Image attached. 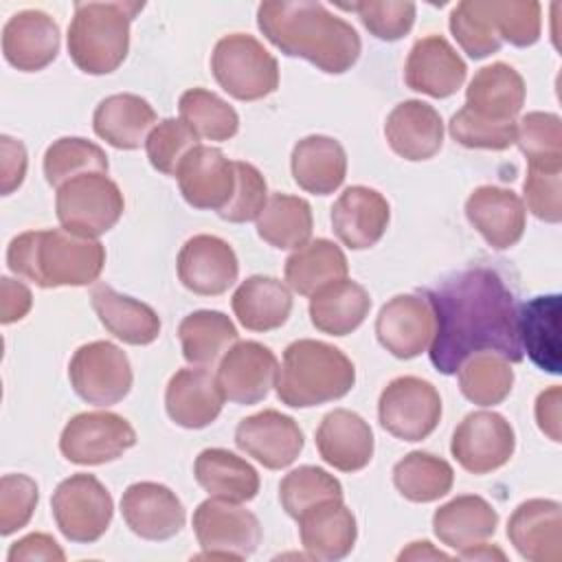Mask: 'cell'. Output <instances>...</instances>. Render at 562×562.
<instances>
[{"label":"cell","instance_id":"cell-1","mask_svg":"<svg viewBox=\"0 0 562 562\" xmlns=\"http://www.w3.org/2000/svg\"><path fill=\"white\" fill-rule=\"evenodd\" d=\"M435 334L430 362L452 375L474 353L494 351L509 362L522 360L518 307L503 279L490 268H468L426 292Z\"/></svg>","mask_w":562,"mask_h":562},{"label":"cell","instance_id":"cell-2","mask_svg":"<svg viewBox=\"0 0 562 562\" xmlns=\"http://www.w3.org/2000/svg\"><path fill=\"white\" fill-rule=\"evenodd\" d=\"M257 24L288 57H301L329 75L347 72L360 57V35L321 2H261Z\"/></svg>","mask_w":562,"mask_h":562},{"label":"cell","instance_id":"cell-3","mask_svg":"<svg viewBox=\"0 0 562 562\" xmlns=\"http://www.w3.org/2000/svg\"><path fill=\"white\" fill-rule=\"evenodd\" d=\"M7 263L13 274L40 288H81L101 277L105 248L97 239H86L64 228L26 231L11 239Z\"/></svg>","mask_w":562,"mask_h":562},{"label":"cell","instance_id":"cell-4","mask_svg":"<svg viewBox=\"0 0 562 562\" xmlns=\"http://www.w3.org/2000/svg\"><path fill=\"white\" fill-rule=\"evenodd\" d=\"M356 382L353 362L334 345L312 338L294 340L283 351L277 397L292 408L321 406L345 397Z\"/></svg>","mask_w":562,"mask_h":562},{"label":"cell","instance_id":"cell-5","mask_svg":"<svg viewBox=\"0 0 562 562\" xmlns=\"http://www.w3.org/2000/svg\"><path fill=\"white\" fill-rule=\"evenodd\" d=\"M143 2H75L68 55L86 75L114 72L130 48V24Z\"/></svg>","mask_w":562,"mask_h":562},{"label":"cell","instance_id":"cell-6","mask_svg":"<svg viewBox=\"0 0 562 562\" xmlns=\"http://www.w3.org/2000/svg\"><path fill=\"white\" fill-rule=\"evenodd\" d=\"M211 70L224 92L237 101H259L279 86V64L248 33L224 35L211 55Z\"/></svg>","mask_w":562,"mask_h":562},{"label":"cell","instance_id":"cell-7","mask_svg":"<svg viewBox=\"0 0 562 562\" xmlns=\"http://www.w3.org/2000/svg\"><path fill=\"white\" fill-rule=\"evenodd\" d=\"M123 193L105 173H83L57 189L55 211L64 231L97 239L121 220Z\"/></svg>","mask_w":562,"mask_h":562},{"label":"cell","instance_id":"cell-8","mask_svg":"<svg viewBox=\"0 0 562 562\" xmlns=\"http://www.w3.org/2000/svg\"><path fill=\"white\" fill-rule=\"evenodd\" d=\"M50 509L66 540L90 544L108 531L114 503L105 485L94 474L79 472L55 487Z\"/></svg>","mask_w":562,"mask_h":562},{"label":"cell","instance_id":"cell-9","mask_svg":"<svg viewBox=\"0 0 562 562\" xmlns=\"http://www.w3.org/2000/svg\"><path fill=\"white\" fill-rule=\"evenodd\" d=\"M378 417L380 426L395 439L422 441L441 419V397L428 380L400 375L382 389Z\"/></svg>","mask_w":562,"mask_h":562},{"label":"cell","instance_id":"cell-10","mask_svg":"<svg viewBox=\"0 0 562 562\" xmlns=\"http://www.w3.org/2000/svg\"><path fill=\"white\" fill-rule=\"evenodd\" d=\"M193 531L204 549L200 558L244 560L261 542V525L252 512L213 496L193 512Z\"/></svg>","mask_w":562,"mask_h":562},{"label":"cell","instance_id":"cell-11","mask_svg":"<svg viewBox=\"0 0 562 562\" xmlns=\"http://www.w3.org/2000/svg\"><path fill=\"white\" fill-rule=\"evenodd\" d=\"M72 391L88 404L110 406L132 389V364L121 347L108 340L81 345L68 364Z\"/></svg>","mask_w":562,"mask_h":562},{"label":"cell","instance_id":"cell-12","mask_svg":"<svg viewBox=\"0 0 562 562\" xmlns=\"http://www.w3.org/2000/svg\"><path fill=\"white\" fill-rule=\"evenodd\" d=\"M136 443L132 424L110 411L75 415L61 430L59 450L77 465H101L123 457Z\"/></svg>","mask_w":562,"mask_h":562},{"label":"cell","instance_id":"cell-13","mask_svg":"<svg viewBox=\"0 0 562 562\" xmlns=\"http://www.w3.org/2000/svg\"><path fill=\"white\" fill-rule=\"evenodd\" d=\"M516 448L509 422L494 411H476L461 419L452 432L450 452L470 474H487L503 468Z\"/></svg>","mask_w":562,"mask_h":562},{"label":"cell","instance_id":"cell-14","mask_svg":"<svg viewBox=\"0 0 562 562\" xmlns=\"http://www.w3.org/2000/svg\"><path fill=\"white\" fill-rule=\"evenodd\" d=\"M235 443L268 470H281L296 461L303 450L299 424L274 408L244 417L235 428Z\"/></svg>","mask_w":562,"mask_h":562},{"label":"cell","instance_id":"cell-15","mask_svg":"<svg viewBox=\"0 0 562 562\" xmlns=\"http://www.w3.org/2000/svg\"><path fill=\"white\" fill-rule=\"evenodd\" d=\"M277 356L257 340L235 342L220 362L217 384L226 400L235 404H257L277 384Z\"/></svg>","mask_w":562,"mask_h":562},{"label":"cell","instance_id":"cell-16","mask_svg":"<svg viewBox=\"0 0 562 562\" xmlns=\"http://www.w3.org/2000/svg\"><path fill=\"white\" fill-rule=\"evenodd\" d=\"M435 316L424 296L397 294L386 301L375 318L380 345L400 360H411L432 342Z\"/></svg>","mask_w":562,"mask_h":562},{"label":"cell","instance_id":"cell-17","mask_svg":"<svg viewBox=\"0 0 562 562\" xmlns=\"http://www.w3.org/2000/svg\"><path fill=\"white\" fill-rule=\"evenodd\" d=\"M178 187L187 204L202 211H222L235 193V162L217 147L195 145L178 171Z\"/></svg>","mask_w":562,"mask_h":562},{"label":"cell","instance_id":"cell-18","mask_svg":"<svg viewBox=\"0 0 562 562\" xmlns=\"http://www.w3.org/2000/svg\"><path fill=\"white\" fill-rule=\"evenodd\" d=\"M237 274L235 250L215 235H193L178 252V279L193 294H224L237 281Z\"/></svg>","mask_w":562,"mask_h":562},{"label":"cell","instance_id":"cell-19","mask_svg":"<svg viewBox=\"0 0 562 562\" xmlns=\"http://www.w3.org/2000/svg\"><path fill=\"white\" fill-rule=\"evenodd\" d=\"M468 66L441 35L417 40L404 64V81L411 90L432 99L452 97L465 81Z\"/></svg>","mask_w":562,"mask_h":562},{"label":"cell","instance_id":"cell-20","mask_svg":"<svg viewBox=\"0 0 562 562\" xmlns=\"http://www.w3.org/2000/svg\"><path fill=\"white\" fill-rule=\"evenodd\" d=\"M125 525L145 540H169L184 527V507L180 498L160 483H132L121 496Z\"/></svg>","mask_w":562,"mask_h":562},{"label":"cell","instance_id":"cell-21","mask_svg":"<svg viewBox=\"0 0 562 562\" xmlns=\"http://www.w3.org/2000/svg\"><path fill=\"white\" fill-rule=\"evenodd\" d=\"M465 217L492 248L505 250L520 241L527 209L512 189L483 184L465 200Z\"/></svg>","mask_w":562,"mask_h":562},{"label":"cell","instance_id":"cell-22","mask_svg":"<svg viewBox=\"0 0 562 562\" xmlns=\"http://www.w3.org/2000/svg\"><path fill=\"white\" fill-rule=\"evenodd\" d=\"M389 217L386 198L362 184L345 189L331 206V228L351 250L375 246L389 226Z\"/></svg>","mask_w":562,"mask_h":562},{"label":"cell","instance_id":"cell-23","mask_svg":"<svg viewBox=\"0 0 562 562\" xmlns=\"http://www.w3.org/2000/svg\"><path fill=\"white\" fill-rule=\"evenodd\" d=\"M507 538L525 560L558 562L562 558L560 503L549 498L520 503L509 516Z\"/></svg>","mask_w":562,"mask_h":562},{"label":"cell","instance_id":"cell-24","mask_svg":"<svg viewBox=\"0 0 562 562\" xmlns=\"http://www.w3.org/2000/svg\"><path fill=\"white\" fill-rule=\"evenodd\" d=\"M57 53L59 26L48 13L24 9L7 20L2 29V55L13 68L37 72L55 61Z\"/></svg>","mask_w":562,"mask_h":562},{"label":"cell","instance_id":"cell-25","mask_svg":"<svg viewBox=\"0 0 562 562\" xmlns=\"http://www.w3.org/2000/svg\"><path fill=\"white\" fill-rule=\"evenodd\" d=\"M217 378L204 367L180 369L171 375L165 391V408L173 424L198 430L217 419L224 404Z\"/></svg>","mask_w":562,"mask_h":562},{"label":"cell","instance_id":"cell-26","mask_svg":"<svg viewBox=\"0 0 562 562\" xmlns=\"http://www.w3.org/2000/svg\"><path fill=\"white\" fill-rule=\"evenodd\" d=\"M384 136L400 158L428 160L443 145V121L430 103L408 99L389 112Z\"/></svg>","mask_w":562,"mask_h":562},{"label":"cell","instance_id":"cell-27","mask_svg":"<svg viewBox=\"0 0 562 562\" xmlns=\"http://www.w3.org/2000/svg\"><path fill=\"white\" fill-rule=\"evenodd\" d=\"M525 79L503 61L483 66L465 88V105L479 119L492 123H516L525 105Z\"/></svg>","mask_w":562,"mask_h":562},{"label":"cell","instance_id":"cell-28","mask_svg":"<svg viewBox=\"0 0 562 562\" xmlns=\"http://www.w3.org/2000/svg\"><path fill=\"white\" fill-rule=\"evenodd\" d=\"M316 448L327 465L358 472L373 459V430L358 413L334 408L316 430Z\"/></svg>","mask_w":562,"mask_h":562},{"label":"cell","instance_id":"cell-29","mask_svg":"<svg viewBox=\"0 0 562 562\" xmlns=\"http://www.w3.org/2000/svg\"><path fill=\"white\" fill-rule=\"evenodd\" d=\"M296 522L301 544L314 560H342L356 544V518L342 498H329L314 505Z\"/></svg>","mask_w":562,"mask_h":562},{"label":"cell","instance_id":"cell-30","mask_svg":"<svg viewBox=\"0 0 562 562\" xmlns=\"http://www.w3.org/2000/svg\"><path fill=\"white\" fill-rule=\"evenodd\" d=\"M92 127L99 138L116 149H138L156 127V112L138 94H110L97 105Z\"/></svg>","mask_w":562,"mask_h":562},{"label":"cell","instance_id":"cell-31","mask_svg":"<svg viewBox=\"0 0 562 562\" xmlns=\"http://www.w3.org/2000/svg\"><path fill=\"white\" fill-rule=\"evenodd\" d=\"M292 178L314 195L334 193L347 176V154L331 136L312 134L301 138L292 149Z\"/></svg>","mask_w":562,"mask_h":562},{"label":"cell","instance_id":"cell-32","mask_svg":"<svg viewBox=\"0 0 562 562\" xmlns=\"http://www.w3.org/2000/svg\"><path fill=\"white\" fill-rule=\"evenodd\" d=\"M90 303L101 325L127 345H149L160 334V318L147 303L121 294L105 283L92 288Z\"/></svg>","mask_w":562,"mask_h":562},{"label":"cell","instance_id":"cell-33","mask_svg":"<svg viewBox=\"0 0 562 562\" xmlns=\"http://www.w3.org/2000/svg\"><path fill=\"white\" fill-rule=\"evenodd\" d=\"M498 512L476 494H463L441 505L432 516V531L446 547L463 551L494 536Z\"/></svg>","mask_w":562,"mask_h":562},{"label":"cell","instance_id":"cell-34","mask_svg":"<svg viewBox=\"0 0 562 562\" xmlns=\"http://www.w3.org/2000/svg\"><path fill=\"white\" fill-rule=\"evenodd\" d=\"M369 310V292L347 277L323 285L310 299L312 325L329 336H347L356 331L364 323Z\"/></svg>","mask_w":562,"mask_h":562},{"label":"cell","instance_id":"cell-35","mask_svg":"<svg viewBox=\"0 0 562 562\" xmlns=\"http://www.w3.org/2000/svg\"><path fill=\"white\" fill-rule=\"evenodd\" d=\"M193 476L213 498L246 503L259 492L257 470L241 457L224 448H206L195 457Z\"/></svg>","mask_w":562,"mask_h":562},{"label":"cell","instance_id":"cell-36","mask_svg":"<svg viewBox=\"0 0 562 562\" xmlns=\"http://www.w3.org/2000/svg\"><path fill=\"white\" fill-rule=\"evenodd\" d=\"M560 294H542L527 301L518 312V338L529 360L547 371L560 373Z\"/></svg>","mask_w":562,"mask_h":562},{"label":"cell","instance_id":"cell-37","mask_svg":"<svg viewBox=\"0 0 562 562\" xmlns=\"http://www.w3.org/2000/svg\"><path fill=\"white\" fill-rule=\"evenodd\" d=\"M231 305L246 329L272 331L288 321L292 312V294L283 281L255 274L239 283Z\"/></svg>","mask_w":562,"mask_h":562},{"label":"cell","instance_id":"cell-38","mask_svg":"<svg viewBox=\"0 0 562 562\" xmlns=\"http://www.w3.org/2000/svg\"><path fill=\"white\" fill-rule=\"evenodd\" d=\"M285 285L301 296H312L323 285L345 279L347 257L329 239H312L285 259Z\"/></svg>","mask_w":562,"mask_h":562},{"label":"cell","instance_id":"cell-39","mask_svg":"<svg viewBox=\"0 0 562 562\" xmlns=\"http://www.w3.org/2000/svg\"><path fill=\"white\" fill-rule=\"evenodd\" d=\"M178 336L189 364L211 367L237 342V327L217 310H198L180 321Z\"/></svg>","mask_w":562,"mask_h":562},{"label":"cell","instance_id":"cell-40","mask_svg":"<svg viewBox=\"0 0 562 562\" xmlns=\"http://www.w3.org/2000/svg\"><path fill=\"white\" fill-rule=\"evenodd\" d=\"M312 226L310 202L288 193H272L257 217V235L279 250H296L307 244Z\"/></svg>","mask_w":562,"mask_h":562},{"label":"cell","instance_id":"cell-41","mask_svg":"<svg viewBox=\"0 0 562 562\" xmlns=\"http://www.w3.org/2000/svg\"><path fill=\"white\" fill-rule=\"evenodd\" d=\"M454 472L446 459L430 452H408L393 468V483L397 492L413 503H432L446 496L452 487Z\"/></svg>","mask_w":562,"mask_h":562},{"label":"cell","instance_id":"cell-42","mask_svg":"<svg viewBox=\"0 0 562 562\" xmlns=\"http://www.w3.org/2000/svg\"><path fill=\"white\" fill-rule=\"evenodd\" d=\"M512 386L514 371L501 353L481 351L459 367V389L472 404L496 406L512 393Z\"/></svg>","mask_w":562,"mask_h":562},{"label":"cell","instance_id":"cell-43","mask_svg":"<svg viewBox=\"0 0 562 562\" xmlns=\"http://www.w3.org/2000/svg\"><path fill=\"white\" fill-rule=\"evenodd\" d=\"M180 121L198 136L206 140H228L237 134L239 116L233 105L204 88H191L182 92L178 101Z\"/></svg>","mask_w":562,"mask_h":562},{"label":"cell","instance_id":"cell-44","mask_svg":"<svg viewBox=\"0 0 562 562\" xmlns=\"http://www.w3.org/2000/svg\"><path fill=\"white\" fill-rule=\"evenodd\" d=\"M83 173H108V156L92 140L79 136H64L44 151L46 182L59 189L64 182Z\"/></svg>","mask_w":562,"mask_h":562},{"label":"cell","instance_id":"cell-45","mask_svg":"<svg viewBox=\"0 0 562 562\" xmlns=\"http://www.w3.org/2000/svg\"><path fill=\"white\" fill-rule=\"evenodd\" d=\"M450 31L472 59H483L503 46L490 0H463L450 11Z\"/></svg>","mask_w":562,"mask_h":562},{"label":"cell","instance_id":"cell-46","mask_svg":"<svg viewBox=\"0 0 562 562\" xmlns=\"http://www.w3.org/2000/svg\"><path fill=\"white\" fill-rule=\"evenodd\" d=\"M329 498H342V485L334 474L316 465H301L288 472L279 483L281 507L294 520Z\"/></svg>","mask_w":562,"mask_h":562},{"label":"cell","instance_id":"cell-47","mask_svg":"<svg viewBox=\"0 0 562 562\" xmlns=\"http://www.w3.org/2000/svg\"><path fill=\"white\" fill-rule=\"evenodd\" d=\"M516 143L527 162H562V121L551 112H529L516 123Z\"/></svg>","mask_w":562,"mask_h":562},{"label":"cell","instance_id":"cell-48","mask_svg":"<svg viewBox=\"0 0 562 562\" xmlns=\"http://www.w3.org/2000/svg\"><path fill=\"white\" fill-rule=\"evenodd\" d=\"M525 202L542 222L558 224L562 220V162H527Z\"/></svg>","mask_w":562,"mask_h":562},{"label":"cell","instance_id":"cell-49","mask_svg":"<svg viewBox=\"0 0 562 562\" xmlns=\"http://www.w3.org/2000/svg\"><path fill=\"white\" fill-rule=\"evenodd\" d=\"M198 136L180 119H165L156 123L145 140V151L151 167L165 176H176L184 156L195 147Z\"/></svg>","mask_w":562,"mask_h":562},{"label":"cell","instance_id":"cell-50","mask_svg":"<svg viewBox=\"0 0 562 562\" xmlns=\"http://www.w3.org/2000/svg\"><path fill=\"white\" fill-rule=\"evenodd\" d=\"M340 7L347 11H356L364 29L382 42H395L404 37L415 22V2H408V0L353 2V4H340Z\"/></svg>","mask_w":562,"mask_h":562},{"label":"cell","instance_id":"cell-51","mask_svg":"<svg viewBox=\"0 0 562 562\" xmlns=\"http://www.w3.org/2000/svg\"><path fill=\"white\" fill-rule=\"evenodd\" d=\"M492 15L503 42L527 48L540 37V2L536 0H490Z\"/></svg>","mask_w":562,"mask_h":562},{"label":"cell","instance_id":"cell-52","mask_svg":"<svg viewBox=\"0 0 562 562\" xmlns=\"http://www.w3.org/2000/svg\"><path fill=\"white\" fill-rule=\"evenodd\" d=\"M450 136L468 149H507L516 143V123H492L479 119L468 108L452 114L448 123Z\"/></svg>","mask_w":562,"mask_h":562},{"label":"cell","instance_id":"cell-53","mask_svg":"<svg viewBox=\"0 0 562 562\" xmlns=\"http://www.w3.org/2000/svg\"><path fill=\"white\" fill-rule=\"evenodd\" d=\"M235 193L217 215L233 224L252 222L268 202L266 180L257 167L241 160H235Z\"/></svg>","mask_w":562,"mask_h":562},{"label":"cell","instance_id":"cell-54","mask_svg":"<svg viewBox=\"0 0 562 562\" xmlns=\"http://www.w3.org/2000/svg\"><path fill=\"white\" fill-rule=\"evenodd\" d=\"M40 492L31 476L26 474H4L0 481V533L11 536L26 527Z\"/></svg>","mask_w":562,"mask_h":562},{"label":"cell","instance_id":"cell-55","mask_svg":"<svg viewBox=\"0 0 562 562\" xmlns=\"http://www.w3.org/2000/svg\"><path fill=\"white\" fill-rule=\"evenodd\" d=\"M0 191L2 195L13 193L26 176V149L11 136H0Z\"/></svg>","mask_w":562,"mask_h":562},{"label":"cell","instance_id":"cell-56","mask_svg":"<svg viewBox=\"0 0 562 562\" xmlns=\"http://www.w3.org/2000/svg\"><path fill=\"white\" fill-rule=\"evenodd\" d=\"M9 562H24V560H53L64 562L66 553L48 533H29L11 544L7 553Z\"/></svg>","mask_w":562,"mask_h":562},{"label":"cell","instance_id":"cell-57","mask_svg":"<svg viewBox=\"0 0 562 562\" xmlns=\"http://www.w3.org/2000/svg\"><path fill=\"white\" fill-rule=\"evenodd\" d=\"M33 305L31 290L11 277L0 279V321L4 325L15 323L29 314Z\"/></svg>","mask_w":562,"mask_h":562},{"label":"cell","instance_id":"cell-58","mask_svg":"<svg viewBox=\"0 0 562 562\" xmlns=\"http://www.w3.org/2000/svg\"><path fill=\"white\" fill-rule=\"evenodd\" d=\"M560 419H562V389L551 386L542 391L536 400V422H538V428L551 441H560Z\"/></svg>","mask_w":562,"mask_h":562},{"label":"cell","instance_id":"cell-59","mask_svg":"<svg viewBox=\"0 0 562 562\" xmlns=\"http://www.w3.org/2000/svg\"><path fill=\"white\" fill-rule=\"evenodd\" d=\"M450 555L435 549L428 540H422V542H411L400 555L397 560L404 562V560H448Z\"/></svg>","mask_w":562,"mask_h":562},{"label":"cell","instance_id":"cell-60","mask_svg":"<svg viewBox=\"0 0 562 562\" xmlns=\"http://www.w3.org/2000/svg\"><path fill=\"white\" fill-rule=\"evenodd\" d=\"M459 555L463 560H505V553L498 549V547H492V544H485V542H479L474 547H468L463 551H459Z\"/></svg>","mask_w":562,"mask_h":562}]
</instances>
